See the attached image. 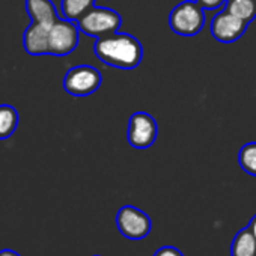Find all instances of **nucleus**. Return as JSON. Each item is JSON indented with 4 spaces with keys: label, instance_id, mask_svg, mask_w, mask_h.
<instances>
[{
    "label": "nucleus",
    "instance_id": "nucleus-9",
    "mask_svg": "<svg viewBox=\"0 0 256 256\" xmlns=\"http://www.w3.org/2000/svg\"><path fill=\"white\" fill-rule=\"evenodd\" d=\"M247 26H248V23L235 17L234 14H230L229 11H226L223 8L218 14H216L212 17L210 29H211V35L216 41L223 42V44H230L244 35Z\"/></svg>",
    "mask_w": 256,
    "mask_h": 256
},
{
    "label": "nucleus",
    "instance_id": "nucleus-18",
    "mask_svg": "<svg viewBox=\"0 0 256 256\" xmlns=\"http://www.w3.org/2000/svg\"><path fill=\"white\" fill-rule=\"evenodd\" d=\"M0 256H22V254L11 248H4V250H0Z\"/></svg>",
    "mask_w": 256,
    "mask_h": 256
},
{
    "label": "nucleus",
    "instance_id": "nucleus-15",
    "mask_svg": "<svg viewBox=\"0 0 256 256\" xmlns=\"http://www.w3.org/2000/svg\"><path fill=\"white\" fill-rule=\"evenodd\" d=\"M154 256H184V254L174 246H163L154 253Z\"/></svg>",
    "mask_w": 256,
    "mask_h": 256
},
{
    "label": "nucleus",
    "instance_id": "nucleus-2",
    "mask_svg": "<svg viewBox=\"0 0 256 256\" xmlns=\"http://www.w3.org/2000/svg\"><path fill=\"white\" fill-rule=\"evenodd\" d=\"M26 12L30 17V24L24 30L23 46L30 56L47 54L48 34L53 24L59 20L52 0H26Z\"/></svg>",
    "mask_w": 256,
    "mask_h": 256
},
{
    "label": "nucleus",
    "instance_id": "nucleus-16",
    "mask_svg": "<svg viewBox=\"0 0 256 256\" xmlns=\"http://www.w3.org/2000/svg\"><path fill=\"white\" fill-rule=\"evenodd\" d=\"M196 2L204 8V10H217L220 6H223L226 4V0H196Z\"/></svg>",
    "mask_w": 256,
    "mask_h": 256
},
{
    "label": "nucleus",
    "instance_id": "nucleus-6",
    "mask_svg": "<svg viewBox=\"0 0 256 256\" xmlns=\"http://www.w3.org/2000/svg\"><path fill=\"white\" fill-rule=\"evenodd\" d=\"M101 72L90 65H78L66 71L64 77V89L72 96L92 95L101 86Z\"/></svg>",
    "mask_w": 256,
    "mask_h": 256
},
{
    "label": "nucleus",
    "instance_id": "nucleus-17",
    "mask_svg": "<svg viewBox=\"0 0 256 256\" xmlns=\"http://www.w3.org/2000/svg\"><path fill=\"white\" fill-rule=\"evenodd\" d=\"M250 230H252V234L254 235V238H256V214L250 218V222H248V226H247Z\"/></svg>",
    "mask_w": 256,
    "mask_h": 256
},
{
    "label": "nucleus",
    "instance_id": "nucleus-20",
    "mask_svg": "<svg viewBox=\"0 0 256 256\" xmlns=\"http://www.w3.org/2000/svg\"><path fill=\"white\" fill-rule=\"evenodd\" d=\"M254 2H256V0H254Z\"/></svg>",
    "mask_w": 256,
    "mask_h": 256
},
{
    "label": "nucleus",
    "instance_id": "nucleus-4",
    "mask_svg": "<svg viewBox=\"0 0 256 256\" xmlns=\"http://www.w3.org/2000/svg\"><path fill=\"white\" fill-rule=\"evenodd\" d=\"M120 23L122 18L114 10L101 6H94L80 20H77L80 32L92 38H101L116 34Z\"/></svg>",
    "mask_w": 256,
    "mask_h": 256
},
{
    "label": "nucleus",
    "instance_id": "nucleus-13",
    "mask_svg": "<svg viewBox=\"0 0 256 256\" xmlns=\"http://www.w3.org/2000/svg\"><path fill=\"white\" fill-rule=\"evenodd\" d=\"M224 10L234 14L235 17L250 23L256 17V2L254 0H228Z\"/></svg>",
    "mask_w": 256,
    "mask_h": 256
},
{
    "label": "nucleus",
    "instance_id": "nucleus-8",
    "mask_svg": "<svg viewBox=\"0 0 256 256\" xmlns=\"http://www.w3.org/2000/svg\"><path fill=\"white\" fill-rule=\"evenodd\" d=\"M158 134L156 119L146 112H136L128 120L126 139L136 150H148L154 145Z\"/></svg>",
    "mask_w": 256,
    "mask_h": 256
},
{
    "label": "nucleus",
    "instance_id": "nucleus-19",
    "mask_svg": "<svg viewBox=\"0 0 256 256\" xmlns=\"http://www.w3.org/2000/svg\"><path fill=\"white\" fill-rule=\"evenodd\" d=\"M94 256H100V254H94Z\"/></svg>",
    "mask_w": 256,
    "mask_h": 256
},
{
    "label": "nucleus",
    "instance_id": "nucleus-7",
    "mask_svg": "<svg viewBox=\"0 0 256 256\" xmlns=\"http://www.w3.org/2000/svg\"><path fill=\"white\" fill-rule=\"evenodd\" d=\"M116 226L125 238L134 241L146 238L152 229L150 216L133 205H125L118 211Z\"/></svg>",
    "mask_w": 256,
    "mask_h": 256
},
{
    "label": "nucleus",
    "instance_id": "nucleus-14",
    "mask_svg": "<svg viewBox=\"0 0 256 256\" xmlns=\"http://www.w3.org/2000/svg\"><path fill=\"white\" fill-rule=\"evenodd\" d=\"M238 164L246 174H248L252 176H256V142L246 144L240 150V152H238Z\"/></svg>",
    "mask_w": 256,
    "mask_h": 256
},
{
    "label": "nucleus",
    "instance_id": "nucleus-12",
    "mask_svg": "<svg viewBox=\"0 0 256 256\" xmlns=\"http://www.w3.org/2000/svg\"><path fill=\"white\" fill-rule=\"evenodd\" d=\"M95 6V0H60V14L66 20L77 22Z\"/></svg>",
    "mask_w": 256,
    "mask_h": 256
},
{
    "label": "nucleus",
    "instance_id": "nucleus-5",
    "mask_svg": "<svg viewBox=\"0 0 256 256\" xmlns=\"http://www.w3.org/2000/svg\"><path fill=\"white\" fill-rule=\"evenodd\" d=\"M78 34L80 29L77 22L59 18L50 34L47 41V54L50 56H68L78 46Z\"/></svg>",
    "mask_w": 256,
    "mask_h": 256
},
{
    "label": "nucleus",
    "instance_id": "nucleus-11",
    "mask_svg": "<svg viewBox=\"0 0 256 256\" xmlns=\"http://www.w3.org/2000/svg\"><path fill=\"white\" fill-rule=\"evenodd\" d=\"M18 126V112L11 104H0V140L10 139Z\"/></svg>",
    "mask_w": 256,
    "mask_h": 256
},
{
    "label": "nucleus",
    "instance_id": "nucleus-10",
    "mask_svg": "<svg viewBox=\"0 0 256 256\" xmlns=\"http://www.w3.org/2000/svg\"><path fill=\"white\" fill-rule=\"evenodd\" d=\"M230 256H256V238L248 228L238 230L234 236Z\"/></svg>",
    "mask_w": 256,
    "mask_h": 256
},
{
    "label": "nucleus",
    "instance_id": "nucleus-1",
    "mask_svg": "<svg viewBox=\"0 0 256 256\" xmlns=\"http://www.w3.org/2000/svg\"><path fill=\"white\" fill-rule=\"evenodd\" d=\"M94 53L102 64L118 70H134L144 58V48L138 38L118 32L96 38Z\"/></svg>",
    "mask_w": 256,
    "mask_h": 256
},
{
    "label": "nucleus",
    "instance_id": "nucleus-3",
    "mask_svg": "<svg viewBox=\"0 0 256 256\" xmlns=\"http://www.w3.org/2000/svg\"><path fill=\"white\" fill-rule=\"evenodd\" d=\"M205 10L196 0H186L169 14V26L180 36H194L205 24Z\"/></svg>",
    "mask_w": 256,
    "mask_h": 256
}]
</instances>
